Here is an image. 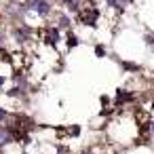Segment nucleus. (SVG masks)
Instances as JSON below:
<instances>
[{
  "label": "nucleus",
  "instance_id": "f257e3e1",
  "mask_svg": "<svg viewBox=\"0 0 154 154\" xmlns=\"http://www.w3.org/2000/svg\"><path fill=\"white\" fill-rule=\"evenodd\" d=\"M97 21H99V9L97 7H87V9L78 11V23L93 28V26H97Z\"/></svg>",
  "mask_w": 154,
  "mask_h": 154
},
{
  "label": "nucleus",
  "instance_id": "6e6552de",
  "mask_svg": "<svg viewBox=\"0 0 154 154\" xmlns=\"http://www.w3.org/2000/svg\"><path fill=\"white\" fill-rule=\"evenodd\" d=\"M95 55L103 57V55H106V49H103V47H95Z\"/></svg>",
  "mask_w": 154,
  "mask_h": 154
},
{
  "label": "nucleus",
  "instance_id": "423d86ee",
  "mask_svg": "<svg viewBox=\"0 0 154 154\" xmlns=\"http://www.w3.org/2000/svg\"><path fill=\"white\" fill-rule=\"evenodd\" d=\"M63 135L76 137V135H80V127H78V125H74V127H68V131H63Z\"/></svg>",
  "mask_w": 154,
  "mask_h": 154
},
{
  "label": "nucleus",
  "instance_id": "20e7f679",
  "mask_svg": "<svg viewBox=\"0 0 154 154\" xmlns=\"http://www.w3.org/2000/svg\"><path fill=\"white\" fill-rule=\"evenodd\" d=\"M15 137H17V135H15V131H13V129H9V127H0V148L9 146Z\"/></svg>",
  "mask_w": 154,
  "mask_h": 154
},
{
  "label": "nucleus",
  "instance_id": "9b49d317",
  "mask_svg": "<svg viewBox=\"0 0 154 154\" xmlns=\"http://www.w3.org/2000/svg\"><path fill=\"white\" fill-rule=\"evenodd\" d=\"M0 42H2V34H0Z\"/></svg>",
  "mask_w": 154,
  "mask_h": 154
},
{
  "label": "nucleus",
  "instance_id": "9d476101",
  "mask_svg": "<svg viewBox=\"0 0 154 154\" xmlns=\"http://www.w3.org/2000/svg\"><path fill=\"white\" fill-rule=\"evenodd\" d=\"M2 85H5V76H0V89H2Z\"/></svg>",
  "mask_w": 154,
  "mask_h": 154
},
{
  "label": "nucleus",
  "instance_id": "0eeeda50",
  "mask_svg": "<svg viewBox=\"0 0 154 154\" xmlns=\"http://www.w3.org/2000/svg\"><path fill=\"white\" fill-rule=\"evenodd\" d=\"M76 45H78V38H76L72 32H68V47H70V49H74Z\"/></svg>",
  "mask_w": 154,
  "mask_h": 154
},
{
  "label": "nucleus",
  "instance_id": "39448f33",
  "mask_svg": "<svg viewBox=\"0 0 154 154\" xmlns=\"http://www.w3.org/2000/svg\"><path fill=\"white\" fill-rule=\"evenodd\" d=\"M59 28H63L66 32H70V17H68V15H63V13L59 15Z\"/></svg>",
  "mask_w": 154,
  "mask_h": 154
},
{
  "label": "nucleus",
  "instance_id": "7ed1b4c3",
  "mask_svg": "<svg viewBox=\"0 0 154 154\" xmlns=\"http://www.w3.org/2000/svg\"><path fill=\"white\" fill-rule=\"evenodd\" d=\"M42 40H45V45H49V47L59 45V40H61V30L55 28V26L45 28V30H42Z\"/></svg>",
  "mask_w": 154,
  "mask_h": 154
},
{
  "label": "nucleus",
  "instance_id": "1a4fd4ad",
  "mask_svg": "<svg viewBox=\"0 0 154 154\" xmlns=\"http://www.w3.org/2000/svg\"><path fill=\"white\" fill-rule=\"evenodd\" d=\"M7 118H9V112L5 108H0V120H7Z\"/></svg>",
  "mask_w": 154,
  "mask_h": 154
},
{
  "label": "nucleus",
  "instance_id": "f03ea898",
  "mask_svg": "<svg viewBox=\"0 0 154 154\" xmlns=\"http://www.w3.org/2000/svg\"><path fill=\"white\" fill-rule=\"evenodd\" d=\"M23 9L26 11H32V13L40 15V17H47L51 13V2H49V0H28Z\"/></svg>",
  "mask_w": 154,
  "mask_h": 154
}]
</instances>
